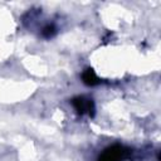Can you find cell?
<instances>
[{"label":"cell","instance_id":"6da1fadb","mask_svg":"<svg viewBox=\"0 0 161 161\" xmlns=\"http://www.w3.org/2000/svg\"><path fill=\"white\" fill-rule=\"evenodd\" d=\"M73 104L75 107V109L79 113H91V111H93V103L91 99H86L83 97H78L75 99H73Z\"/></svg>","mask_w":161,"mask_h":161},{"label":"cell","instance_id":"7a4b0ae2","mask_svg":"<svg viewBox=\"0 0 161 161\" xmlns=\"http://www.w3.org/2000/svg\"><path fill=\"white\" fill-rule=\"evenodd\" d=\"M82 78H83V82H84L86 84H88V86H94V84L99 83L97 75L94 74V72H93L92 69H87V70L83 73Z\"/></svg>","mask_w":161,"mask_h":161}]
</instances>
